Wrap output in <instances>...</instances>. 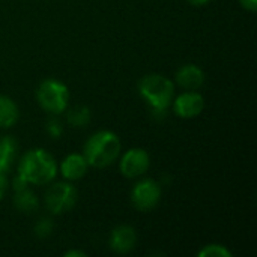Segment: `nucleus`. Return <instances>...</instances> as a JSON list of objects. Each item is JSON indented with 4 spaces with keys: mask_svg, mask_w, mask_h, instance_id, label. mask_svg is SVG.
Segmentation results:
<instances>
[{
    "mask_svg": "<svg viewBox=\"0 0 257 257\" xmlns=\"http://www.w3.org/2000/svg\"><path fill=\"white\" fill-rule=\"evenodd\" d=\"M211 0H188V3L190 5H193V6H205L206 3H209Z\"/></svg>",
    "mask_w": 257,
    "mask_h": 257,
    "instance_id": "nucleus-23",
    "label": "nucleus"
},
{
    "mask_svg": "<svg viewBox=\"0 0 257 257\" xmlns=\"http://www.w3.org/2000/svg\"><path fill=\"white\" fill-rule=\"evenodd\" d=\"M151 167V157L148 151L142 148H131L122 157L119 163L120 173L128 179H136L143 176Z\"/></svg>",
    "mask_w": 257,
    "mask_h": 257,
    "instance_id": "nucleus-7",
    "label": "nucleus"
},
{
    "mask_svg": "<svg viewBox=\"0 0 257 257\" xmlns=\"http://www.w3.org/2000/svg\"><path fill=\"white\" fill-rule=\"evenodd\" d=\"M161 184L152 178L139 181L131 190V203L140 212H149L155 209L161 200Z\"/></svg>",
    "mask_w": 257,
    "mask_h": 257,
    "instance_id": "nucleus-6",
    "label": "nucleus"
},
{
    "mask_svg": "<svg viewBox=\"0 0 257 257\" xmlns=\"http://www.w3.org/2000/svg\"><path fill=\"white\" fill-rule=\"evenodd\" d=\"M199 257H232V251L226 245L209 244L199 251Z\"/></svg>",
    "mask_w": 257,
    "mask_h": 257,
    "instance_id": "nucleus-16",
    "label": "nucleus"
},
{
    "mask_svg": "<svg viewBox=\"0 0 257 257\" xmlns=\"http://www.w3.org/2000/svg\"><path fill=\"white\" fill-rule=\"evenodd\" d=\"M14 206L23 214H32V212H35L38 209L39 200H38V197H36V194L33 191H30L29 188H24L21 191H15Z\"/></svg>",
    "mask_w": 257,
    "mask_h": 257,
    "instance_id": "nucleus-14",
    "label": "nucleus"
},
{
    "mask_svg": "<svg viewBox=\"0 0 257 257\" xmlns=\"http://www.w3.org/2000/svg\"><path fill=\"white\" fill-rule=\"evenodd\" d=\"M20 119V110L15 101L6 95H0V128H12Z\"/></svg>",
    "mask_w": 257,
    "mask_h": 257,
    "instance_id": "nucleus-12",
    "label": "nucleus"
},
{
    "mask_svg": "<svg viewBox=\"0 0 257 257\" xmlns=\"http://www.w3.org/2000/svg\"><path fill=\"white\" fill-rule=\"evenodd\" d=\"M17 175L21 176L27 184L45 185L56 178L57 163L48 151L33 148L21 157Z\"/></svg>",
    "mask_w": 257,
    "mask_h": 257,
    "instance_id": "nucleus-1",
    "label": "nucleus"
},
{
    "mask_svg": "<svg viewBox=\"0 0 257 257\" xmlns=\"http://www.w3.org/2000/svg\"><path fill=\"white\" fill-rule=\"evenodd\" d=\"M27 182L21 178V176H15V179H14V182H12V188H14V191H21V190H24V188H27Z\"/></svg>",
    "mask_w": 257,
    "mask_h": 257,
    "instance_id": "nucleus-19",
    "label": "nucleus"
},
{
    "mask_svg": "<svg viewBox=\"0 0 257 257\" xmlns=\"http://www.w3.org/2000/svg\"><path fill=\"white\" fill-rule=\"evenodd\" d=\"M83 155L90 167H108L120 155V140L117 134L110 130L96 131L84 143Z\"/></svg>",
    "mask_w": 257,
    "mask_h": 257,
    "instance_id": "nucleus-2",
    "label": "nucleus"
},
{
    "mask_svg": "<svg viewBox=\"0 0 257 257\" xmlns=\"http://www.w3.org/2000/svg\"><path fill=\"white\" fill-rule=\"evenodd\" d=\"M6 190H8V179H6V175L0 173V200L5 197Z\"/></svg>",
    "mask_w": 257,
    "mask_h": 257,
    "instance_id": "nucleus-21",
    "label": "nucleus"
},
{
    "mask_svg": "<svg viewBox=\"0 0 257 257\" xmlns=\"http://www.w3.org/2000/svg\"><path fill=\"white\" fill-rule=\"evenodd\" d=\"M90 120V110L84 105H78L68 113V123L71 126L83 128Z\"/></svg>",
    "mask_w": 257,
    "mask_h": 257,
    "instance_id": "nucleus-15",
    "label": "nucleus"
},
{
    "mask_svg": "<svg viewBox=\"0 0 257 257\" xmlns=\"http://www.w3.org/2000/svg\"><path fill=\"white\" fill-rule=\"evenodd\" d=\"M173 113L181 119L197 117L205 108V98L197 90H185L173 98Z\"/></svg>",
    "mask_w": 257,
    "mask_h": 257,
    "instance_id": "nucleus-8",
    "label": "nucleus"
},
{
    "mask_svg": "<svg viewBox=\"0 0 257 257\" xmlns=\"http://www.w3.org/2000/svg\"><path fill=\"white\" fill-rule=\"evenodd\" d=\"M53 229H54L53 221H51L50 218H42V220H39V221L35 224L33 232H35L36 238H39V239H45V238H48V236L53 233Z\"/></svg>",
    "mask_w": 257,
    "mask_h": 257,
    "instance_id": "nucleus-17",
    "label": "nucleus"
},
{
    "mask_svg": "<svg viewBox=\"0 0 257 257\" xmlns=\"http://www.w3.org/2000/svg\"><path fill=\"white\" fill-rule=\"evenodd\" d=\"M65 257H86V253L81 250H69L65 253Z\"/></svg>",
    "mask_w": 257,
    "mask_h": 257,
    "instance_id": "nucleus-22",
    "label": "nucleus"
},
{
    "mask_svg": "<svg viewBox=\"0 0 257 257\" xmlns=\"http://www.w3.org/2000/svg\"><path fill=\"white\" fill-rule=\"evenodd\" d=\"M89 164L83 154H69L60 164V173L66 181H78L87 173Z\"/></svg>",
    "mask_w": 257,
    "mask_h": 257,
    "instance_id": "nucleus-11",
    "label": "nucleus"
},
{
    "mask_svg": "<svg viewBox=\"0 0 257 257\" xmlns=\"http://www.w3.org/2000/svg\"><path fill=\"white\" fill-rule=\"evenodd\" d=\"M139 93L155 114H166L175 98V84L166 75L148 74L139 81Z\"/></svg>",
    "mask_w": 257,
    "mask_h": 257,
    "instance_id": "nucleus-3",
    "label": "nucleus"
},
{
    "mask_svg": "<svg viewBox=\"0 0 257 257\" xmlns=\"http://www.w3.org/2000/svg\"><path fill=\"white\" fill-rule=\"evenodd\" d=\"M176 83L184 90H197L205 83V72L194 63L182 65L176 72Z\"/></svg>",
    "mask_w": 257,
    "mask_h": 257,
    "instance_id": "nucleus-10",
    "label": "nucleus"
},
{
    "mask_svg": "<svg viewBox=\"0 0 257 257\" xmlns=\"http://www.w3.org/2000/svg\"><path fill=\"white\" fill-rule=\"evenodd\" d=\"M137 244V232L134 227L122 224L111 230L108 238L110 250H113L117 254H126L134 250Z\"/></svg>",
    "mask_w": 257,
    "mask_h": 257,
    "instance_id": "nucleus-9",
    "label": "nucleus"
},
{
    "mask_svg": "<svg viewBox=\"0 0 257 257\" xmlns=\"http://www.w3.org/2000/svg\"><path fill=\"white\" fill-rule=\"evenodd\" d=\"M78 200L77 188L69 182H57L45 193V206L53 215L69 212Z\"/></svg>",
    "mask_w": 257,
    "mask_h": 257,
    "instance_id": "nucleus-5",
    "label": "nucleus"
},
{
    "mask_svg": "<svg viewBox=\"0 0 257 257\" xmlns=\"http://www.w3.org/2000/svg\"><path fill=\"white\" fill-rule=\"evenodd\" d=\"M36 101L42 110L57 116L68 108L69 89L60 80L45 78L36 89Z\"/></svg>",
    "mask_w": 257,
    "mask_h": 257,
    "instance_id": "nucleus-4",
    "label": "nucleus"
},
{
    "mask_svg": "<svg viewBox=\"0 0 257 257\" xmlns=\"http://www.w3.org/2000/svg\"><path fill=\"white\" fill-rule=\"evenodd\" d=\"M62 131H63L62 123H60L57 119H51V120H48V123H47V133L50 134V137H53V139H59V137H60V134H62Z\"/></svg>",
    "mask_w": 257,
    "mask_h": 257,
    "instance_id": "nucleus-18",
    "label": "nucleus"
},
{
    "mask_svg": "<svg viewBox=\"0 0 257 257\" xmlns=\"http://www.w3.org/2000/svg\"><path fill=\"white\" fill-rule=\"evenodd\" d=\"M239 3L245 11H250V12L257 11V0H239Z\"/></svg>",
    "mask_w": 257,
    "mask_h": 257,
    "instance_id": "nucleus-20",
    "label": "nucleus"
},
{
    "mask_svg": "<svg viewBox=\"0 0 257 257\" xmlns=\"http://www.w3.org/2000/svg\"><path fill=\"white\" fill-rule=\"evenodd\" d=\"M17 142L14 137L11 136H5L0 139V173L6 175L14 161H15V155H17Z\"/></svg>",
    "mask_w": 257,
    "mask_h": 257,
    "instance_id": "nucleus-13",
    "label": "nucleus"
}]
</instances>
